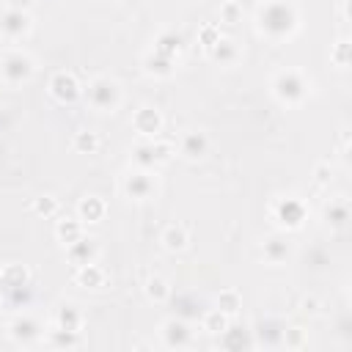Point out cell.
Listing matches in <instances>:
<instances>
[{
  "label": "cell",
  "instance_id": "1",
  "mask_svg": "<svg viewBox=\"0 0 352 352\" xmlns=\"http://www.w3.org/2000/svg\"><path fill=\"white\" fill-rule=\"evenodd\" d=\"M258 25L270 36H286L297 28V11L286 0H270L258 14Z\"/></svg>",
  "mask_w": 352,
  "mask_h": 352
},
{
  "label": "cell",
  "instance_id": "2",
  "mask_svg": "<svg viewBox=\"0 0 352 352\" xmlns=\"http://www.w3.org/2000/svg\"><path fill=\"white\" fill-rule=\"evenodd\" d=\"M36 66H33V58L22 50H6L0 55V74L8 85H19V82H28L33 77Z\"/></svg>",
  "mask_w": 352,
  "mask_h": 352
},
{
  "label": "cell",
  "instance_id": "3",
  "mask_svg": "<svg viewBox=\"0 0 352 352\" xmlns=\"http://www.w3.org/2000/svg\"><path fill=\"white\" fill-rule=\"evenodd\" d=\"M272 94H275L283 104H297V102L305 99L308 82H305V77H302L300 72L283 69V72H278L275 80H272Z\"/></svg>",
  "mask_w": 352,
  "mask_h": 352
},
{
  "label": "cell",
  "instance_id": "4",
  "mask_svg": "<svg viewBox=\"0 0 352 352\" xmlns=\"http://www.w3.org/2000/svg\"><path fill=\"white\" fill-rule=\"evenodd\" d=\"M85 96H88L91 107H96L99 113H110V110H116L118 102H121V88H118V82L110 80V77H94V80L88 82Z\"/></svg>",
  "mask_w": 352,
  "mask_h": 352
},
{
  "label": "cell",
  "instance_id": "5",
  "mask_svg": "<svg viewBox=\"0 0 352 352\" xmlns=\"http://www.w3.org/2000/svg\"><path fill=\"white\" fill-rule=\"evenodd\" d=\"M305 214H308L305 204H302L300 198H294V195L278 198V201H275V206H272V217L278 220V226H280V228H289V231L300 228V226L305 223Z\"/></svg>",
  "mask_w": 352,
  "mask_h": 352
},
{
  "label": "cell",
  "instance_id": "6",
  "mask_svg": "<svg viewBox=\"0 0 352 352\" xmlns=\"http://www.w3.org/2000/svg\"><path fill=\"white\" fill-rule=\"evenodd\" d=\"M121 190H124V195H126V198H132V201H148V198L154 195L157 184H154L151 173L140 168V170H135V173L124 176V182H121Z\"/></svg>",
  "mask_w": 352,
  "mask_h": 352
},
{
  "label": "cell",
  "instance_id": "7",
  "mask_svg": "<svg viewBox=\"0 0 352 352\" xmlns=\"http://www.w3.org/2000/svg\"><path fill=\"white\" fill-rule=\"evenodd\" d=\"M8 333H11V338H14V341H19V344H33V341H38V338H41L44 327H41V322H38L36 316L22 314V316H14V319H11Z\"/></svg>",
  "mask_w": 352,
  "mask_h": 352
},
{
  "label": "cell",
  "instance_id": "8",
  "mask_svg": "<svg viewBox=\"0 0 352 352\" xmlns=\"http://www.w3.org/2000/svg\"><path fill=\"white\" fill-rule=\"evenodd\" d=\"M28 30H30V16H28V11H22V8H6V11L0 14V33H3L6 38L16 41V38H22Z\"/></svg>",
  "mask_w": 352,
  "mask_h": 352
},
{
  "label": "cell",
  "instance_id": "9",
  "mask_svg": "<svg viewBox=\"0 0 352 352\" xmlns=\"http://www.w3.org/2000/svg\"><path fill=\"white\" fill-rule=\"evenodd\" d=\"M50 94L58 102H74L80 96V82L72 72H55L50 80Z\"/></svg>",
  "mask_w": 352,
  "mask_h": 352
},
{
  "label": "cell",
  "instance_id": "10",
  "mask_svg": "<svg viewBox=\"0 0 352 352\" xmlns=\"http://www.w3.org/2000/svg\"><path fill=\"white\" fill-rule=\"evenodd\" d=\"M132 126H135V132H140L143 138H157L160 129H162V116H160V110L143 104V107L135 110V116H132Z\"/></svg>",
  "mask_w": 352,
  "mask_h": 352
},
{
  "label": "cell",
  "instance_id": "11",
  "mask_svg": "<svg viewBox=\"0 0 352 352\" xmlns=\"http://www.w3.org/2000/svg\"><path fill=\"white\" fill-rule=\"evenodd\" d=\"M162 341H165V346H187L190 344V327L182 322V319H168L165 324H162Z\"/></svg>",
  "mask_w": 352,
  "mask_h": 352
},
{
  "label": "cell",
  "instance_id": "12",
  "mask_svg": "<svg viewBox=\"0 0 352 352\" xmlns=\"http://www.w3.org/2000/svg\"><path fill=\"white\" fill-rule=\"evenodd\" d=\"M104 201L99 195H85L80 204H77V217L80 223H99L104 217Z\"/></svg>",
  "mask_w": 352,
  "mask_h": 352
},
{
  "label": "cell",
  "instance_id": "13",
  "mask_svg": "<svg viewBox=\"0 0 352 352\" xmlns=\"http://www.w3.org/2000/svg\"><path fill=\"white\" fill-rule=\"evenodd\" d=\"M206 148H209V140H206L204 132H187V135L182 138V143H179V151H182L187 160H198V157H204Z\"/></svg>",
  "mask_w": 352,
  "mask_h": 352
},
{
  "label": "cell",
  "instance_id": "14",
  "mask_svg": "<svg viewBox=\"0 0 352 352\" xmlns=\"http://www.w3.org/2000/svg\"><path fill=\"white\" fill-rule=\"evenodd\" d=\"M66 256H69V261H72V264L82 267V264H88V261H94V258H96V248H94V242H91V239L80 236L77 242L66 245Z\"/></svg>",
  "mask_w": 352,
  "mask_h": 352
},
{
  "label": "cell",
  "instance_id": "15",
  "mask_svg": "<svg viewBox=\"0 0 352 352\" xmlns=\"http://www.w3.org/2000/svg\"><path fill=\"white\" fill-rule=\"evenodd\" d=\"M77 283L80 286H85V289H102L104 286V280H107V275H104V270L99 267V264H94V261H88V264H82V267H77Z\"/></svg>",
  "mask_w": 352,
  "mask_h": 352
},
{
  "label": "cell",
  "instance_id": "16",
  "mask_svg": "<svg viewBox=\"0 0 352 352\" xmlns=\"http://www.w3.org/2000/svg\"><path fill=\"white\" fill-rule=\"evenodd\" d=\"M206 52H209V58H212V60H217V63H231V60H236L239 47H236L231 38H223V36H220V38H217Z\"/></svg>",
  "mask_w": 352,
  "mask_h": 352
},
{
  "label": "cell",
  "instance_id": "17",
  "mask_svg": "<svg viewBox=\"0 0 352 352\" xmlns=\"http://www.w3.org/2000/svg\"><path fill=\"white\" fill-rule=\"evenodd\" d=\"M187 242H190V234H187V228L184 226H168L165 231H162V245H165V250H184L187 248Z\"/></svg>",
  "mask_w": 352,
  "mask_h": 352
},
{
  "label": "cell",
  "instance_id": "18",
  "mask_svg": "<svg viewBox=\"0 0 352 352\" xmlns=\"http://www.w3.org/2000/svg\"><path fill=\"white\" fill-rule=\"evenodd\" d=\"M55 327H63V330H74L80 333L82 330V314L77 305H63L55 316Z\"/></svg>",
  "mask_w": 352,
  "mask_h": 352
},
{
  "label": "cell",
  "instance_id": "19",
  "mask_svg": "<svg viewBox=\"0 0 352 352\" xmlns=\"http://www.w3.org/2000/svg\"><path fill=\"white\" fill-rule=\"evenodd\" d=\"M55 236H58L63 245L77 242V239L82 236V223H80V217H77V220H72V217L58 220V226H55Z\"/></svg>",
  "mask_w": 352,
  "mask_h": 352
},
{
  "label": "cell",
  "instance_id": "20",
  "mask_svg": "<svg viewBox=\"0 0 352 352\" xmlns=\"http://www.w3.org/2000/svg\"><path fill=\"white\" fill-rule=\"evenodd\" d=\"M143 63H146V72L154 74V77H168L173 72V58L160 55V52H148Z\"/></svg>",
  "mask_w": 352,
  "mask_h": 352
},
{
  "label": "cell",
  "instance_id": "21",
  "mask_svg": "<svg viewBox=\"0 0 352 352\" xmlns=\"http://www.w3.org/2000/svg\"><path fill=\"white\" fill-rule=\"evenodd\" d=\"M228 324H231V316L223 314L220 308H212V311H206V316H204V330L212 333V336H223V333L228 330Z\"/></svg>",
  "mask_w": 352,
  "mask_h": 352
},
{
  "label": "cell",
  "instance_id": "22",
  "mask_svg": "<svg viewBox=\"0 0 352 352\" xmlns=\"http://www.w3.org/2000/svg\"><path fill=\"white\" fill-rule=\"evenodd\" d=\"M0 275H3V286H6V289H19V286H25L28 278H30V275H28V267H22V264H8Z\"/></svg>",
  "mask_w": 352,
  "mask_h": 352
},
{
  "label": "cell",
  "instance_id": "23",
  "mask_svg": "<svg viewBox=\"0 0 352 352\" xmlns=\"http://www.w3.org/2000/svg\"><path fill=\"white\" fill-rule=\"evenodd\" d=\"M146 297L154 300V302H165V300L170 297V286H168V280L160 278V275H151V278L146 280Z\"/></svg>",
  "mask_w": 352,
  "mask_h": 352
},
{
  "label": "cell",
  "instance_id": "24",
  "mask_svg": "<svg viewBox=\"0 0 352 352\" xmlns=\"http://www.w3.org/2000/svg\"><path fill=\"white\" fill-rule=\"evenodd\" d=\"M179 50H182V38L176 33H160L157 41H154V52H160V55L173 58Z\"/></svg>",
  "mask_w": 352,
  "mask_h": 352
},
{
  "label": "cell",
  "instance_id": "25",
  "mask_svg": "<svg viewBox=\"0 0 352 352\" xmlns=\"http://www.w3.org/2000/svg\"><path fill=\"white\" fill-rule=\"evenodd\" d=\"M286 256H289V245L283 239H267L264 242V258L270 264H280V261H286Z\"/></svg>",
  "mask_w": 352,
  "mask_h": 352
},
{
  "label": "cell",
  "instance_id": "26",
  "mask_svg": "<svg viewBox=\"0 0 352 352\" xmlns=\"http://www.w3.org/2000/svg\"><path fill=\"white\" fill-rule=\"evenodd\" d=\"M217 308H220L223 314L234 316V314L242 308V297H239V292H234V289H223V292L217 294Z\"/></svg>",
  "mask_w": 352,
  "mask_h": 352
},
{
  "label": "cell",
  "instance_id": "27",
  "mask_svg": "<svg viewBox=\"0 0 352 352\" xmlns=\"http://www.w3.org/2000/svg\"><path fill=\"white\" fill-rule=\"evenodd\" d=\"M74 148L82 151V154H94V151L99 148V135H96V132H88V129L77 132V135H74Z\"/></svg>",
  "mask_w": 352,
  "mask_h": 352
},
{
  "label": "cell",
  "instance_id": "28",
  "mask_svg": "<svg viewBox=\"0 0 352 352\" xmlns=\"http://www.w3.org/2000/svg\"><path fill=\"white\" fill-rule=\"evenodd\" d=\"M50 344H52V346H77V344H80V333L55 327V330H50Z\"/></svg>",
  "mask_w": 352,
  "mask_h": 352
},
{
  "label": "cell",
  "instance_id": "29",
  "mask_svg": "<svg viewBox=\"0 0 352 352\" xmlns=\"http://www.w3.org/2000/svg\"><path fill=\"white\" fill-rule=\"evenodd\" d=\"M330 60L338 66V69H346L349 66V38H338L330 50Z\"/></svg>",
  "mask_w": 352,
  "mask_h": 352
},
{
  "label": "cell",
  "instance_id": "30",
  "mask_svg": "<svg viewBox=\"0 0 352 352\" xmlns=\"http://www.w3.org/2000/svg\"><path fill=\"white\" fill-rule=\"evenodd\" d=\"M58 209H60V204H58L55 195H38V198L33 201V212H36V214L52 217V214H58Z\"/></svg>",
  "mask_w": 352,
  "mask_h": 352
},
{
  "label": "cell",
  "instance_id": "31",
  "mask_svg": "<svg viewBox=\"0 0 352 352\" xmlns=\"http://www.w3.org/2000/svg\"><path fill=\"white\" fill-rule=\"evenodd\" d=\"M135 162H138L143 170H148V168H154V165H157V162H154V151H151V140H146V143L135 146Z\"/></svg>",
  "mask_w": 352,
  "mask_h": 352
},
{
  "label": "cell",
  "instance_id": "32",
  "mask_svg": "<svg viewBox=\"0 0 352 352\" xmlns=\"http://www.w3.org/2000/svg\"><path fill=\"white\" fill-rule=\"evenodd\" d=\"M327 220L333 223V226H344L346 223V217H349V209H346V201H333L330 206H327Z\"/></svg>",
  "mask_w": 352,
  "mask_h": 352
},
{
  "label": "cell",
  "instance_id": "33",
  "mask_svg": "<svg viewBox=\"0 0 352 352\" xmlns=\"http://www.w3.org/2000/svg\"><path fill=\"white\" fill-rule=\"evenodd\" d=\"M151 151H154V162H157V165H162V162H168V160L176 154V146H173V143L151 140Z\"/></svg>",
  "mask_w": 352,
  "mask_h": 352
},
{
  "label": "cell",
  "instance_id": "34",
  "mask_svg": "<svg viewBox=\"0 0 352 352\" xmlns=\"http://www.w3.org/2000/svg\"><path fill=\"white\" fill-rule=\"evenodd\" d=\"M220 19H223V22H228V25L239 22V19H242V6H239V3H234V0L223 3V6H220Z\"/></svg>",
  "mask_w": 352,
  "mask_h": 352
},
{
  "label": "cell",
  "instance_id": "35",
  "mask_svg": "<svg viewBox=\"0 0 352 352\" xmlns=\"http://www.w3.org/2000/svg\"><path fill=\"white\" fill-rule=\"evenodd\" d=\"M220 38V28L217 25H206V28H201V44L209 50L214 41Z\"/></svg>",
  "mask_w": 352,
  "mask_h": 352
},
{
  "label": "cell",
  "instance_id": "36",
  "mask_svg": "<svg viewBox=\"0 0 352 352\" xmlns=\"http://www.w3.org/2000/svg\"><path fill=\"white\" fill-rule=\"evenodd\" d=\"M330 176H333V170H330L327 165H319V168H316V182H319V184H327Z\"/></svg>",
  "mask_w": 352,
  "mask_h": 352
},
{
  "label": "cell",
  "instance_id": "37",
  "mask_svg": "<svg viewBox=\"0 0 352 352\" xmlns=\"http://www.w3.org/2000/svg\"><path fill=\"white\" fill-rule=\"evenodd\" d=\"M286 333H289V338H286V344H289V346H300V344H302V336H300V330H297V327H294V330H286Z\"/></svg>",
  "mask_w": 352,
  "mask_h": 352
},
{
  "label": "cell",
  "instance_id": "38",
  "mask_svg": "<svg viewBox=\"0 0 352 352\" xmlns=\"http://www.w3.org/2000/svg\"><path fill=\"white\" fill-rule=\"evenodd\" d=\"M316 305H319V302H316L314 297H305V300H302V311H305V314H316Z\"/></svg>",
  "mask_w": 352,
  "mask_h": 352
}]
</instances>
